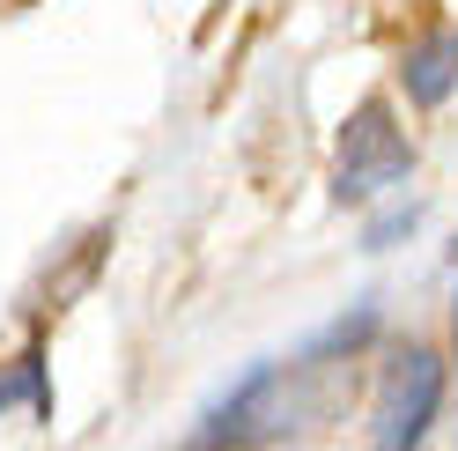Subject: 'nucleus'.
<instances>
[{
    "label": "nucleus",
    "instance_id": "nucleus-1",
    "mask_svg": "<svg viewBox=\"0 0 458 451\" xmlns=\"http://www.w3.org/2000/svg\"><path fill=\"white\" fill-rule=\"evenodd\" d=\"M414 178V140L407 126L392 119L385 97H369L348 111V126H340V156H333V192L340 200H377V192L407 185Z\"/></svg>",
    "mask_w": 458,
    "mask_h": 451
},
{
    "label": "nucleus",
    "instance_id": "nucleus-2",
    "mask_svg": "<svg viewBox=\"0 0 458 451\" xmlns=\"http://www.w3.org/2000/svg\"><path fill=\"white\" fill-rule=\"evenodd\" d=\"M444 407V355L399 348L377 370V407H369V444L377 451H421L428 421Z\"/></svg>",
    "mask_w": 458,
    "mask_h": 451
},
{
    "label": "nucleus",
    "instance_id": "nucleus-3",
    "mask_svg": "<svg viewBox=\"0 0 458 451\" xmlns=\"http://www.w3.org/2000/svg\"><path fill=\"white\" fill-rule=\"evenodd\" d=\"M399 81H407V97H414L421 111L451 104V89H458V30H451V22L407 45V60H399Z\"/></svg>",
    "mask_w": 458,
    "mask_h": 451
},
{
    "label": "nucleus",
    "instance_id": "nucleus-4",
    "mask_svg": "<svg viewBox=\"0 0 458 451\" xmlns=\"http://www.w3.org/2000/svg\"><path fill=\"white\" fill-rule=\"evenodd\" d=\"M399 230H414V208H392V215H377V222H369V251H385Z\"/></svg>",
    "mask_w": 458,
    "mask_h": 451
},
{
    "label": "nucleus",
    "instance_id": "nucleus-5",
    "mask_svg": "<svg viewBox=\"0 0 458 451\" xmlns=\"http://www.w3.org/2000/svg\"><path fill=\"white\" fill-rule=\"evenodd\" d=\"M451 348H458V281H451Z\"/></svg>",
    "mask_w": 458,
    "mask_h": 451
}]
</instances>
